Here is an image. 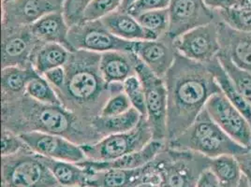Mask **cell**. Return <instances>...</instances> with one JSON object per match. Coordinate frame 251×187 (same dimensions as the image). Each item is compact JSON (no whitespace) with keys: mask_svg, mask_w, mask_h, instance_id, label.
<instances>
[{"mask_svg":"<svg viewBox=\"0 0 251 187\" xmlns=\"http://www.w3.org/2000/svg\"><path fill=\"white\" fill-rule=\"evenodd\" d=\"M2 128L17 135L42 132L61 136L81 146L101 140L92 122L81 118L62 105L41 103L25 94L2 97Z\"/></svg>","mask_w":251,"mask_h":187,"instance_id":"1","label":"cell"},{"mask_svg":"<svg viewBox=\"0 0 251 187\" xmlns=\"http://www.w3.org/2000/svg\"><path fill=\"white\" fill-rule=\"evenodd\" d=\"M163 80L167 88L169 141L183 133L221 90L206 64L194 62L178 52Z\"/></svg>","mask_w":251,"mask_h":187,"instance_id":"2","label":"cell"},{"mask_svg":"<svg viewBox=\"0 0 251 187\" xmlns=\"http://www.w3.org/2000/svg\"><path fill=\"white\" fill-rule=\"evenodd\" d=\"M100 53L74 51L71 53L66 70V83L55 91L63 107L93 122L100 115L111 96V86L106 83L100 70Z\"/></svg>","mask_w":251,"mask_h":187,"instance_id":"3","label":"cell"},{"mask_svg":"<svg viewBox=\"0 0 251 187\" xmlns=\"http://www.w3.org/2000/svg\"><path fill=\"white\" fill-rule=\"evenodd\" d=\"M166 144L173 149L195 152L209 158L225 155L237 156L249 150L227 135L205 108L183 133L166 141Z\"/></svg>","mask_w":251,"mask_h":187,"instance_id":"4","label":"cell"},{"mask_svg":"<svg viewBox=\"0 0 251 187\" xmlns=\"http://www.w3.org/2000/svg\"><path fill=\"white\" fill-rule=\"evenodd\" d=\"M211 158L198 153L170 148L165 144L151 162L155 174L154 187H195L201 174L209 168Z\"/></svg>","mask_w":251,"mask_h":187,"instance_id":"5","label":"cell"},{"mask_svg":"<svg viewBox=\"0 0 251 187\" xmlns=\"http://www.w3.org/2000/svg\"><path fill=\"white\" fill-rule=\"evenodd\" d=\"M2 187H57L59 185L42 156L26 146L17 154L2 156Z\"/></svg>","mask_w":251,"mask_h":187,"instance_id":"6","label":"cell"},{"mask_svg":"<svg viewBox=\"0 0 251 187\" xmlns=\"http://www.w3.org/2000/svg\"><path fill=\"white\" fill-rule=\"evenodd\" d=\"M153 140V134L147 117H143L133 129L106 136L99 141L82 145L87 160L110 162L122 156L137 152Z\"/></svg>","mask_w":251,"mask_h":187,"instance_id":"7","label":"cell"},{"mask_svg":"<svg viewBox=\"0 0 251 187\" xmlns=\"http://www.w3.org/2000/svg\"><path fill=\"white\" fill-rule=\"evenodd\" d=\"M135 70L145 89L147 120L152 130L153 140H167L168 94L164 80L153 72L137 55Z\"/></svg>","mask_w":251,"mask_h":187,"instance_id":"8","label":"cell"},{"mask_svg":"<svg viewBox=\"0 0 251 187\" xmlns=\"http://www.w3.org/2000/svg\"><path fill=\"white\" fill-rule=\"evenodd\" d=\"M69 42L74 51L97 53L112 51L132 52L134 44L115 36L101 20L84 22L70 26Z\"/></svg>","mask_w":251,"mask_h":187,"instance_id":"9","label":"cell"},{"mask_svg":"<svg viewBox=\"0 0 251 187\" xmlns=\"http://www.w3.org/2000/svg\"><path fill=\"white\" fill-rule=\"evenodd\" d=\"M176 52L194 62L207 64L220 52L219 19L194 28L174 40Z\"/></svg>","mask_w":251,"mask_h":187,"instance_id":"10","label":"cell"},{"mask_svg":"<svg viewBox=\"0 0 251 187\" xmlns=\"http://www.w3.org/2000/svg\"><path fill=\"white\" fill-rule=\"evenodd\" d=\"M168 11L170 25L167 35L172 40L219 19L217 11L209 9L203 0H171Z\"/></svg>","mask_w":251,"mask_h":187,"instance_id":"11","label":"cell"},{"mask_svg":"<svg viewBox=\"0 0 251 187\" xmlns=\"http://www.w3.org/2000/svg\"><path fill=\"white\" fill-rule=\"evenodd\" d=\"M42 44L34 36L30 26L2 25V69L33 68L34 54Z\"/></svg>","mask_w":251,"mask_h":187,"instance_id":"12","label":"cell"},{"mask_svg":"<svg viewBox=\"0 0 251 187\" xmlns=\"http://www.w3.org/2000/svg\"><path fill=\"white\" fill-rule=\"evenodd\" d=\"M211 118L220 128L241 145L251 147V125L240 111L220 92L213 95L205 105Z\"/></svg>","mask_w":251,"mask_h":187,"instance_id":"13","label":"cell"},{"mask_svg":"<svg viewBox=\"0 0 251 187\" xmlns=\"http://www.w3.org/2000/svg\"><path fill=\"white\" fill-rule=\"evenodd\" d=\"M34 153L55 160L80 163L86 159L81 145L61 137L42 132H28L19 135Z\"/></svg>","mask_w":251,"mask_h":187,"instance_id":"14","label":"cell"},{"mask_svg":"<svg viewBox=\"0 0 251 187\" xmlns=\"http://www.w3.org/2000/svg\"><path fill=\"white\" fill-rule=\"evenodd\" d=\"M65 0H9L2 2V25L29 26L43 16L62 11Z\"/></svg>","mask_w":251,"mask_h":187,"instance_id":"15","label":"cell"},{"mask_svg":"<svg viewBox=\"0 0 251 187\" xmlns=\"http://www.w3.org/2000/svg\"><path fill=\"white\" fill-rule=\"evenodd\" d=\"M87 171L89 187H138L146 184L155 186L157 182L151 162L137 168H105Z\"/></svg>","mask_w":251,"mask_h":187,"instance_id":"16","label":"cell"},{"mask_svg":"<svg viewBox=\"0 0 251 187\" xmlns=\"http://www.w3.org/2000/svg\"><path fill=\"white\" fill-rule=\"evenodd\" d=\"M132 52L162 79L175 62L177 53L174 40L168 35L153 41L134 42Z\"/></svg>","mask_w":251,"mask_h":187,"instance_id":"17","label":"cell"},{"mask_svg":"<svg viewBox=\"0 0 251 187\" xmlns=\"http://www.w3.org/2000/svg\"><path fill=\"white\" fill-rule=\"evenodd\" d=\"M220 52L241 69L251 73V33L237 31L219 20Z\"/></svg>","mask_w":251,"mask_h":187,"instance_id":"18","label":"cell"},{"mask_svg":"<svg viewBox=\"0 0 251 187\" xmlns=\"http://www.w3.org/2000/svg\"><path fill=\"white\" fill-rule=\"evenodd\" d=\"M166 142L159 140H151L143 149L122 156L114 161L110 162H97L85 159L84 161L78 163L86 170H100L105 168H137L146 166L152 162L155 157L159 154V152L164 148Z\"/></svg>","mask_w":251,"mask_h":187,"instance_id":"19","label":"cell"},{"mask_svg":"<svg viewBox=\"0 0 251 187\" xmlns=\"http://www.w3.org/2000/svg\"><path fill=\"white\" fill-rule=\"evenodd\" d=\"M30 26L34 36L42 43H56L74 52L69 42L70 25L62 11H55L43 16Z\"/></svg>","mask_w":251,"mask_h":187,"instance_id":"20","label":"cell"},{"mask_svg":"<svg viewBox=\"0 0 251 187\" xmlns=\"http://www.w3.org/2000/svg\"><path fill=\"white\" fill-rule=\"evenodd\" d=\"M105 26L115 36L127 42L157 40V37L146 29L136 18L126 11H118L101 19Z\"/></svg>","mask_w":251,"mask_h":187,"instance_id":"21","label":"cell"},{"mask_svg":"<svg viewBox=\"0 0 251 187\" xmlns=\"http://www.w3.org/2000/svg\"><path fill=\"white\" fill-rule=\"evenodd\" d=\"M135 54L133 52L112 51L100 53V70L105 82L123 83L126 80L136 75Z\"/></svg>","mask_w":251,"mask_h":187,"instance_id":"22","label":"cell"},{"mask_svg":"<svg viewBox=\"0 0 251 187\" xmlns=\"http://www.w3.org/2000/svg\"><path fill=\"white\" fill-rule=\"evenodd\" d=\"M42 159L59 186L89 187V172L78 163L55 160L44 156H42Z\"/></svg>","mask_w":251,"mask_h":187,"instance_id":"23","label":"cell"},{"mask_svg":"<svg viewBox=\"0 0 251 187\" xmlns=\"http://www.w3.org/2000/svg\"><path fill=\"white\" fill-rule=\"evenodd\" d=\"M72 52L60 44L44 43L35 52L32 67L39 75L43 76L52 69L64 67Z\"/></svg>","mask_w":251,"mask_h":187,"instance_id":"24","label":"cell"},{"mask_svg":"<svg viewBox=\"0 0 251 187\" xmlns=\"http://www.w3.org/2000/svg\"><path fill=\"white\" fill-rule=\"evenodd\" d=\"M209 68L211 72L214 74L217 83L220 85L221 92L229 99L231 104L235 106L243 115L247 118L251 125V104L239 93L235 88L233 83H231L227 73L220 65L218 57L213 61L206 64Z\"/></svg>","mask_w":251,"mask_h":187,"instance_id":"25","label":"cell"},{"mask_svg":"<svg viewBox=\"0 0 251 187\" xmlns=\"http://www.w3.org/2000/svg\"><path fill=\"white\" fill-rule=\"evenodd\" d=\"M144 116L135 109L131 108L123 115L112 117H97L92 122L96 131L102 138L106 136L118 134L129 131L136 127Z\"/></svg>","mask_w":251,"mask_h":187,"instance_id":"26","label":"cell"},{"mask_svg":"<svg viewBox=\"0 0 251 187\" xmlns=\"http://www.w3.org/2000/svg\"><path fill=\"white\" fill-rule=\"evenodd\" d=\"M37 74L33 68L8 67L2 69V97H14L25 94L27 83Z\"/></svg>","mask_w":251,"mask_h":187,"instance_id":"27","label":"cell"},{"mask_svg":"<svg viewBox=\"0 0 251 187\" xmlns=\"http://www.w3.org/2000/svg\"><path fill=\"white\" fill-rule=\"evenodd\" d=\"M209 168L217 177L221 187H236L243 177L235 156L225 155L211 158Z\"/></svg>","mask_w":251,"mask_h":187,"instance_id":"28","label":"cell"},{"mask_svg":"<svg viewBox=\"0 0 251 187\" xmlns=\"http://www.w3.org/2000/svg\"><path fill=\"white\" fill-rule=\"evenodd\" d=\"M218 59L235 88L251 104V73L236 66L223 52H220Z\"/></svg>","mask_w":251,"mask_h":187,"instance_id":"29","label":"cell"},{"mask_svg":"<svg viewBox=\"0 0 251 187\" xmlns=\"http://www.w3.org/2000/svg\"><path fill=\"white\" fill-rule=\"evenodd\" d=\"M25 94L44 104L61 105L60 99L52 85L42 75H35L28 82Z\"/></svg>","mask_w":251,"mask_h":187,"instance_id":"30","label":"cell"},{"mask_svg":"<svg viewBox=\"0 0 251 187\" xmlns=\"http://www.w3.org/2000/svg\"><path fill=\"white\" fill-rule=\"evenodd\" d=\"M135 18L146 29L155 34L157 39L167 35L170 25L168 9L146 11Z\"/></svg>","mask_w":251,"mask_h":187,"instance_id":"31","label":"cell"},{"mask_svg":"<svg viewBox=\"0 0 251 187\" xmlns=\"http://www.w3.org/2000/svg\"><path fill=\"white\" fill-rule=\"evenodd\" d=\"M219 20L237 31L251 33V10L230 7L217 11Z\"/></svg>","mask_w":251,"mask_h":187,"instance_id":"32","label":"cell"},{"mask_svg":"<svg viewBox=\"0 0 251 187\" xmlns=\"http://www.w3.org/2000/svg\"><path fill=\"white\" fill-rule=\"evenodd\" d=\"M123 85V91L126 94L131 107L135 109L137 112L147 117V105H146V95L143 83L140 78L136 75H133L127 78Z\"/></svg>","mask_w":251,"mask_h":187,"instance_id":"33","label":"cell"},{"mask_svg":"<svg viewBox=\"0 0 251 187\" xmlns=\"http://www.w3.org/2000/svg\"><path fill=\"white\" fill-rule=\"evenodd\" d=\"M123 0H92L85 8L81 23L101 20L120 10Z\"/></svg>","mask_w":251,"mask_h":187,"instance_id":"34","label":"cell"},{"mask_svg":"<svg viewBox=\"0 0 251 187\" xmlns=\"http://www.w3.org/2000/svg\"><path fill=\"white\" fill-rule=\"evenodd\" d=\"M131 104L124 93V91L112 94L107 102L105 103L101 112L100 117H112L123 115L131 109Z\"/></svg>","mask_w":251,"mask_h":187,"instance_id":"35","label":"cell"},{"mask_svg":"<svg viewBox=\"0 0 251 187\" xmlns=\"http://www.w3.org/2000/svg\"><path fill=\"white\" fill-rule=\"evenodd\" d=\"M92 0H65L63 14L70 26L81 23L85 8Z\"/></svg>","mask_w":251,"mask_h":187,"instance_id":"36","label":"cell"},{"mask_svg":"<svg viewBox=\"0 0 251 187\" xmlns=\"http://www.w3.org/2000/svg\"><path fill=\"white\" fill-rule=\"evenodd\" d=\"M21 137L8 129L2 128L1 136V156H8L17 154L26 147Z\"/></svg>","mask_w":251,"mask_h":187,"instance_id":"37","label":"cell"},{"mask_svg":"<svg viewBox=\"0 0 251 187\" xmlns=\"http://www.w3.org/2000/svg\"><path fill=\"white\" fill-rule=\"evenodd\" d=\"M171 0H136L127 10L126 12L136 17L143 12L156 10L168 9Z\"/></svg>","mask_w":251,"mask_h":187,"instance_id":"38","label":"cell"},{"mask_svg":"<svg viewBox=\"0 0 251 187\" xmlns=\"http://www.w3.org/2000/svg\"><path fill=\"white\" fill-rule=\"evenodd\" d=\"M43 77L47 80L53 87L55 91H59L63 88L66 83V70L65 67H58L47 71L43 75Z\"/></svg>","mask_w":251,"mask_h":187,"instance_id":"39","label":"cell"},{"mask_svg":"<svg viewBox=\"0 0 251 187\" xmlns=\"http://www.w3.org/2000/svg\"><path fill=\"white\" fill-rule=\"evenodd\" d=\"M235 157L239 163L243 175L247 179L250 187H251V147L248 150V152Z\"/></svg>","mask_w":251,"mask_h":187,"instance_id":"40","label":"cell"},{"mask_svg":"<svg viewBox=\"0 0 251 187\" xmlns=\"http://www.w3.org/2000/svg\"><path fill=\"white\" fill-rule=\"evenodd\" d=\"M195 187H221L220 183L210 168L205 169L198 179Z\"/></svg>","mask_w":251,"mask_h":187,"instance_id":"41","label":"cell"},{"mask_svg":"<svg viewBox=\"0 0 251 187\" xmlns=\"http://www.w3.org/2000/svg\"><path fill=\"white\" fill-rule=\"evenodd\" d=\"M205 5L213 11H222L232 7L235 0H203Z\"/></svg>","mask_w":251,"mask_h":187,"instance_id":"42","label":"cell"},{"mask_svg":"<svg viewBox=\"0 0 251 187\" xmlns=\"http://www.w3.org/2000/svg\"><path fill=\"white\" fill-rule=\"evenodd\" d=\"M233 7L241 8V9H251V0H235Z\"/></svg>","mask_w":251,"mask_h":187,"instance_id":"43","label":"cell"},{"mask_svg":"<svg viewBox=\"0 0 251 187\" xmlns=\"http://www.w3.org/2000/svg\"><path fill=\"white\" fill-rule=\"evenodd\" d=\"M136 0H123L120 11H126V10L135 2Z\"/></svg>","mask_w":251,"mask_h":187,"instance_id":"44","label":"cell"},{"mask_svg":"<svg viewBox=\"0 0 251 187\" xmlns=\"http://www.w3.org/2000/svg\"><path fill=\"white\" fill-rule=\"evenodd\" d=\"M236 187H250V185H249V183H248V181H247V179L245 178V176L243 175L242 177V179H241V182L239 183V185L237 186Z\"/></svg>","mask_w":251,"mask_h":187,"instance_id":"45","label":"cell"},{"mask_svg":"<svg viewBox=\"0 0 251 187\" xmlns=\"http://www.w3.org/2000/svg\"><path fill=\"white\" fill-rule=\"evenodd\" d=\"M154 187L152 185H149V184H146V185H142V186H140V187Z\"/></svg>","mask_w":251,"mask_h":187,"instance_id":"46","label":"cell"},{"mask_svg":"<svg viewBox=\"0 0 251 187\" xmlns=\"http://www.w3.org/2000/svg\"><path fill=\"white\" fill-rule=\"evenodd\" d=\"M57 187H63V186H58Z\"/></svg>","mask_w":251,"mask_h":187,"instance_id":"47","label":"cell"},{"mask_svg":"<svg viewBox=\"0 0 251 187\" xmlns=\"http://www.w3.org/2000/svg\"><path fill=\"white\" fill-rule=\"evenodd\" d=\"M6 1H9V0H2V2H6Z\"/></svg>","mask_w":251,"mask_h":187,"instance_id":"48","label":"cell"}]
</instances>
